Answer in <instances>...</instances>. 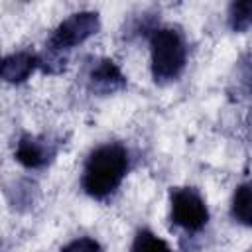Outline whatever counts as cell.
Returning <instances> with one entry per match:
<instances>
[{
    "label": "cell",
    "mask_w": 252,
    "mask_h": 252,
    "mask_svg": "<svg viewBox=\"0 0 252 252\" xmlns=\"http://www.w3.org/2000/svg\"><path fill=\"white\" fill-rule=\"evenodd\" d=\"M128 152L120 144H102L94 148L83 167L81 185L87 195L94 199H104L112 195L122 183L128 171Z\"/></svg>",
    "instance_id": "6da1fadb"
},
{
    "label": "cell",
    "mask_w": 252,
    "mask_h": 252,
    "mask_svg": "<svg viewBox=\"0 0 252 252\" xmlns=\"http://www.w3.org/2000/svg\"><path fill=\"white\" fill-rule=\"evenodd\" d=\"M150 51H152V75L156 81L159 83L173 81L185 69L187 43L177 28L163 26L152 30Z\"/></svg>",
    "instance_id": "7a4b0ae2"
},
{
    "label": "cell",
    "mask_w": 252,
    "mask_h": 252,
    "mask_svg": "<svg viewBox=\"0 0 252 252\" xmlns=\"http://www.w3.org/2000/svg\"><path fill=\"white\" fill-rule=\"evenodd\" d=\"M98 26H100V22H98L96 12H77V14H71L69 18H65L55 28V32L51 33V37L47 41L49 63L59 61V55L63 51L73 49L75 45L83 43L87 37L96 33ZM49 63L45 65V69H49Z\"/></svg>",
    "instance_id": "3957f363"
},
{
    "label": "cell",
    "mask_w": 252,
    "mask_h": 252,
    "mask_svg": "<svg viewBox=\"0 0 252 252\" xmlns=\"http://www.w3.org/2000/svg\"><path fill=\"white\" fill-rule=\"evenodd\" d=\"M171 220L187 232L201 230L209 220V209L205 199L195 187H175L169 193Z\"/></svg>",
    "instance_id": "277c9868"
},
{
    "label": "cell",
    "mask_w": 252,
    "mask_h": 252,
    "mask_svg": "<svg viewBox=\"0 0 252 252\" xmlns=\"http://www.w3.org/2000/svg\"><path fill=\"white\" fill-rule=\"evenodd\" d=\"M57 152V144L45 136H22L16 146V159L30 169L47 165Z\"/></svg>",
    "instance_id": "5b68a950"
},
{
    "label": "cell",
    "mask_w": 252,
    "mask_h": 252,
    "mask_svg": "<svg viewBox=\"0 0 252 252\" xmlns=\"http://www.w3.org/2000/svg\"><path fill=\"white\" fill-rule=\"evenodd\" d=\"M89 85L91 91L98 94H112L126 87V77L118 69V65L110 59H100L93 65L89 73Z\"/></svg>",
    "instance_id": "8992f818"
},
{
    "label": "cell",
    "mask_w": 252,
    "mask_h": 252,
    "mask_svg": "<svg viewBox=\"0 0 252 252\" xmlns=\"http://www.w3.org/2000/svg\"><path fill=\"white\" fill-rule=\"evenodd\" d=\"M37 67H41V59L32 51H16L4 57L0 75L6 83H22L26 81Z\"/></svg>",
    "instance_id": "52a82bcc"
},
{
    "label": "cell",
    "mask_w": 252,
    "mask_h": 252,
    "mask_svg": "<svg viewBox=\"0 0 252 252\" xmlns=\"http://www.w3.org/2000/svg\"><path fill=\"white\" fill-rule=\"evenodd\" d=\"M230 217L238 224L252 226V179L236 187L230 201Z\"/></svg>",
    "instance_id": "ba28073f"
},
{
    "label": "cell",
    "mask_w": 252,
    "mask_h": 252,
    "mask_svg": "<svg viewBox=\"0 0 252 252\" xmlns=\"http://www.w3.org/2000/svg\"><path fill=\"white\" fill-rule=\"evenodd\" d=\"M130 252H171V248L167 246V242L163 238H159L158 234H154L148 228H142L134 236Z\"/></svg>",
    "instance_id": "9c48e42d"
},
{
    "label": "cell",
    "mask_w": 252,
    "mask_h": 252,
    "mask_svg": "<svg viewBox=\"0 0 252 252\" xmlns=\"http://www.w3.org/2000/svg\"><path fill=\"white\" fill-rule=\"evenodd\" d=\"M228 24L234 32H244L252 26V0L234 2L228 8Z\"/></svg>",
    "instance_id": "30bf717a"
},
{
    "label": "cell",
    "mask_w": 252,
    "mask_h": 252,
    "mask_svg": "<svg viewBox=\"0 0 252 252\" xmlns=\"http://www.w3.org/2000/svg\"><path fill=\"white\" fill-rule=\"evenodd\" d=\"M61 252H102V248H100L98 240H94L91 236H81V238H75L69 244H65L61 248Z\"/></svg>",
    "instance_id": "8fae6325"
}]
</instances>
